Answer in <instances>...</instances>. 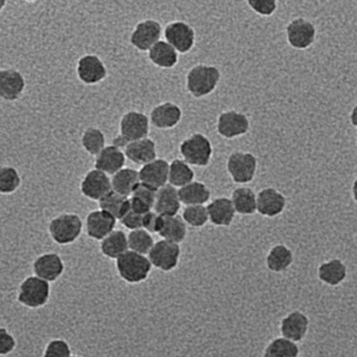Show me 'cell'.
<instances>
[{
	"instance_id": "1",
	"label": "cell",
	"mask_w": 357,
	"mask_h": 357,
	"mask_svg": "<svg viewBox=\"0 0 357 357\" xmlns=\"http://www.w3.org/2000/svg\"><path fill=\"white\" fill-rule=\"evenodd\" d=\"M220 79L221 73L217 66L197 64L190 68L185 76V89L192 97L202 99L214 93Z\"/></svg>"
},
{
	"instance_id": "2",
	"label": "cell",
	"mask_w": 357,
	"mask_h": 357,
	"mask_svg": "<svg viewBox=\"0 0 357 357\" xmlns=\"http://www.w3.org/2000/svg\"><path fill=\"white\" fill-rule=\"evenodd\" d=\"M150 118L137 110L123 114L120 121V135L112 139V145L125 149L128 144L147 139L150 132Z\"/></svg>"
},
{
	"instance_id": "3",
	"label": "cell",
	"mask_w": 357,
	"mask_h": 357,
	"mask_svg": "<svg viewBox=\"0 0 357 357\" xmlns=\"http://www.w3.org/2000/svg\"><path fill=\"white\" fill-rule=\"evenodd\" d=\"M152 264L148 256L128 250L116 260V271L123 281L139 284L149 278Z\"/></svg>"
},
{
	"instance_id": "4",
	"label": "cell",
	"mask_w": 357,
	"mask_h": 357,
	"mask_svg": "<svg viewBox=\"0 0 357 357\" xmlns=\"http://www.w3.org/2000/svg\"><path fill=\"white\" fill-rule=\"evenodd\" d=\"M47 231L55 243L70 245L82 235L83 220L76 213H63L50 221Z\"/></svg>"
},
{
	"instance_id": "5",
	"label": "cell",
	"mask_w": 357,
	"mask_h": 357,
	"mask_svg": "<svg viewBox=\"0 0 357 357\" xmlns=\"http://www.w3.org/2000/svg\"><path fill=\"white\" fill-rule=\"evenodd\" d=\"M179 153L190 166L206 167L212 160L213 145L204 133L196 132L181 142Z\"/></svg>"
},
{
	"instance_id": "6",
	"label": "cell",
	"mask_w": 357,
	"mask_h": 357,
	"mask_svg": "<svg viewBox=\"0 0 357 357\" xmlns=\"http://www.w3.org/2000/svg\"><path fill=\"white\" fill-rule=\"evenodd\" d=\"M51 298L50 282L37 277L29 275L20 283L17 301L26 308L39 309L45 306Z\"/></svg>"
},
{
	"instance_id": "7",
	"label": "cell",
	"mask_w": 357,
	"mask_h": 357,
	"mask_svg": "<svg viewBox=\"0 0 357 357\" xmlns=\"http://www.w3.org/2000/svg\"><path fill=\"white\" fill-rule=\"evenodd\" d=\"M256 156L250 152L235 151L229 156L227 170L236 183H248L254 181L257 172Z\"/></svg>"
},
{
	"instance_id": "8",
	"label": "cell",
	"mask_w": 357,
	"mask_h": 357,
	"mask_svg": "<svg viewBox=\"0 0 357 357\" xmlns=\"http://www.w3.org/2000/svg\"><path fill=\"white\" fill-rule=\"evenodd\" d=\"M181 256V248L179 244L162 239L155 242L151 252L148 255V258L152 266L169 273L178 266Z\"/></svg>"
},
{
	"instance_id": "9",
	"label": "cell",
	"mask_w": 357,
	"mask_h": 357,
	"mask_svg": "<svg viewBox=\"0 0 357 357\" xmlns=\"http://www.w3.org/2000/svg\"><path fill=\"white\" fill-rule=\"evenodd\" d=\"M164 36L167 43L181 55L190 53L195 47V30L187 22L176 20L167 24L164 29Z\"/></svg>"
},
{
	"instance_id": "10",
	"label": "cell",
	"mask_w": 357,
	"mask_h": 357,
	"mask_svg": "<svg viewBox=\"0 0 357 357\" xmlns=\"http://www.w3.org/2000/svg\"><path fill=\"white\" fill-rule=\"evenodd\" d=\"M162 34V26L158 20H142L133 29L129 41L137 51L149 52L158 41H160Z\"/></svg>"
},
{
	"instance_id": "11",
	"label": "cell",
	"mask_w": 357,
	"mask_h": 357,
	"mask_svg": "<svg viewBox=\"0 0 357 357\" xmlns=\"http://www.w3.org/2000/svg\"><path fill=\"white\" fill-rule=\"evenodd\" d=\"M79 80L86 85H97L107 78V68L99 56L87 54L79 58L76 68Z\"/></svg>"
},
{
	"instance_id": "12",
	"label": "cell",
	"mask_w": 357,
	"mask_h": 357,
	"mask_svg": "<svg viewBox=\"0 0 357 357\" xmlns=\"http://www.w3.org/2000/svg\"><path fill=\"white\" fill-rule=\"evenodd\" d=\"M112 191V178L102 171H89L80 183V192L87 199L99 202L104 196Z\"/></svg>"
},
{
	"instance_id": "13",
	"label": "cell",
	"mask_w": 357,
	"mask_h": 357,
	"mask_svg": "<svg viewBox=\"0 0 357 357\" xmlns=\"http://www.w3.org/2000/svg\"><path fill=\"white\" fill-rule=\"evenodd\" d=\"M250 121L248 116L236 110L221 112L217 120V132L223 139H233L248 133Z\"/></svg>"
},
{
	"instance_id": "14",
	"label": "cell",
	"mask_w": 357,
	"mask_h": 357,
	"mask_svg": "<svg viewBox=\"0 0 357 357\" xmlns=\"http://www.w3.org/2000/svg\"><path fill=\"white\" fill-rule=\"evenodd\" d=\"M32 268L35 275L52 283L62 277L66 264L57 252H45L35 259Z\"/></svg>"
},
{
	"instance_id": "15",
	"label": "cell",
	"mask_w": 357,
	"mask_h": 357,
	"mask_svg": "<svg viewBox=\"0 0 357 357\" xmlns=\"http://www.w3.org/2000/svg\"><path fill=\"white\" fill-rule=\"evenodd\" d=\"M116 219L105 211L95 210L87 214L85 219V231L91 239L102 241L116 231Z\"/></svg>"
},
{
	"instance_id": "16",
	"label": "cell",
	"mask_w": 357,
	"mask_h": 357,
	"mask_svg": "<svg viewBox=\"0 0 357 357\" xmlns=\"http://www.w3.org/2000/svg\"><path fill=\"white\" fill-rule=\"evenodd\" d=\"M317 30L315 26L304 18H296L286 28V37L290 47L296 50H306L313 45Z\"/></svg>"
},
{
	"instance_id": "17",
	"label": "cell",
	"mask_w": 357,
	"mask_h": 357,
	"mask_svg": "<svg viewBox=\"0 0 357 357\" xmlns=\"http://www.w3.org/2000/svg\"><path fill=\"white\" fill-rule=\"evenodd\" d=\"M26 83L24 75L15 68L0 70V97L8 102L18 101L24 95Z\"/></svg>"
},
{
	"instance_id": "18",
	"label": "cell",
	"mask_w": 357,
	"mask_h": 357,
	"mask_svg": "<svg viewBox=\"0 0 357 357\" xmlns=\"http://www.w3.org/2000/svg\"><path fill=\"white\" fill-rule=\"evenodd\" d=\"M150 122L152 126L160 130H169L175 128L183 119L181 106L173 102H164L158 104L150 112Z\"/></svg>"
},
{
	"instance_id": "19",
	"label": "cell",
	"mask_w": 357,
	"mask_h": 357,
	"mask_svg": "<svg viewBox=\"0 0 357 357\" xmlns=\"http://www.w3.org/2000/svg\"><path fill=\"white\" fill-rule=\"evenodd\" d=\"M309 329V319L300 310L291 311L280 323V332L283 337L294 342H302Z\"/></svg>"
},
{
	"instance_id": "20",
	"label": "cell",
	"mask_w": 357,
	"mask_h": 357,
	"mask_svg": "<svg viewBox=\"0 0 357 357\" xmlns=\"http://www.w3.org/2000/svg\"><path fill=\"white\" fill-rule=\"evenodd\" d=\"M286 206V198L273 188H265L257 195V212L264 217L279 216Z\"/></svg>"
},
{
	"instance_id": "21",
	"label": "cell",
	"mask_w": 357,
	"mask_h": 357,
	"mask_svg": "<svg viewBox=\"0 0 357 357\" xmlns=\"http://www.w3.org/2000/svg\"><path fill=\"white\" fill-rule=\"evenodd\" d=\"M170 164L165 158H156L153 162L139 169L141 183L150 185L154 189H162L169 183Z\"/></svg>"
},
{
	"instance_id": "22",
	"label": "cell",
	"mask_w": 357,
	"mask_h": 357,
	"mask_svg": "<svg viewBox=\"0 0 357 357\" xmlns=\"http://www.w3.org/2000/svg\"><path fill=\"white\" fill-rule=\"evenodd\" d=\"M124 153L127 160L142 167L158 158L155 142L149 137L128 144L124 149Z\"/></svg>"
},
{
	"instance_id": "23",
	"label": "cell",
	"mask_w": 357,
	"mask_h": 357,
	"mask_svg": "<svg viewBox=\"0 0 357 357\" xmlns=\"http://www.w3.org/2000/svg\"><path fill=\"white\" fill-rule=\"evenodd\" d=\"M126 155L124 151L116 146H107L99 155L96 156L95 169L107 175L114 174L125 168Z\"/></svg>"
},
{
	"instance_id": "24",
	"label": "cell",
	"mask_w": 357,
	"mask_h": 357,
	"mask_svg": "<svg viewBox=\"0 0 357 357\" xmlns=\"http://www.w3.org/2000/svg\"><path fill=\"white\" fill-rule=\"evenodd\" d=\"M206 208L210 222L215 227H229L235 219L236 210L231 198H215L206 206Z\"/></svg>"
},
{
	"instance_id": "25",
	"label": "cell",
	"mask_w": 357,
	"mask_h": 357,
	"mask_svg": "<svg viewBox=\"0 0 357 357\" xmlns=\"http://www.w3.org/2000/svg\"><path fill=\"white\" fill-rule=\"evenodd\" d=\"M181 204H183L179 198L178 190L168 183L158 190L154 212L164 217L176 216Z\"/></svg>"
},
{
	"instance_id": "26",
	"label": "cell",
	"mask_w": 357,
	"mask_h": 357,
	"mask_svg": "<svg viewBox=\"0 0 357 357\" xmlns=\"http://www.w3.org/2000/svg\"><path fill=\"white\" fill-rule=\"evenodd\" d=\"M178 55L176 50L169 45L166 40H160L148 52L150 62L156 68L162 70H171L178 63Z\"/></svg>"
},
{
	"instance_id": "27",
	"label": "cell",
	"mask_w": 357,
	"mask_h": 357,
	"mask_svg": "<svg viewBox=\"0 0 357 357\" xmlns=\"http://www.w3.org/2000/svg\"><path fill=\"white\" fill-rule=\"evenodd\" d=\"M348 269L346 264L340 259H332L321 263L317 268V277L319 281L328 286L340 285L346 280Z\"/></svg>"
},
{
	"instance_id": "28",
	"label": "cell",
	"mask_w": 357,
	"mask_h": 357,
	"mask_svg": "<svg viewBox=\"0 0 357 357\" xmlns=\"http://www.w3.org/2000/svg\"><path fill=\"white\" fill-rule=\"evenodd\" d=\"M158 190L141 183L130 196V206L133 212L145 215L154 210Z\"/></svg>"
},
{
	"instance_id": "29",
	"label": "cell",
	"mask_w": 357,
	"mask_h": 357,
	"mask_svg": "<svg viewBox=\"0 0 357 357\" xmlns=\"http://www.w3.org/2000/svg\"><path fill=\"white\" fill-rule=\"evenodd\" d=\"M128 250V235L122 229L112 231L100 243V252L110 260H116Z\"/></svg>"
},
{
	"instance_id": "30",
	"label": "cell",
	"mask_w": 357,
	"mask_h": 357,
	"mask_svg": "<svg viewBox=\"0 0 357 357\" xmlns=\"http://www.w3.org/2000/svg\"><path fill=\"white\" fill-rule=\"evenodd\" d=\"M139 183L141 178L139 171L129 167H125L112 176V190L125 197L130 198Z\"/></svg>"
},
{
	"instance_id": "31",
	"label": "cell",
	"mask_w": 357,
	"mask_h": 357,
	"mask_svg": "<svg viewBox=\"0 0 357 357\" xmlns=\"http://www.w3.org/2000/svg\"><path fill=\"white\" fill-rule=\"evenodd\" d=\"M181 204L185 206H204L210 200L211 191L206 183L194 181L178 190Z\"/></svg>"
},
{
	"instance_id": "32",
	"label": "cell",
	"mask_w": 357,
	"mask_h": 357,
	"mask_svg": "<svg viewBox=\"0 0 357 357\" xmlns=\"http://www.w3.org/2000/svg\"><path fill=\"white\" fill-rule=\"evenodd\" d=\"M265 262L267 268L273 273H283L291 266L294 254L291 250L284 244H277L269 250Z\"/></svg>"
},
{
	"instance_id": "33",
	"label": "cell",
	"mask_w": 357,
	"mask_h": 357,
	"mask_svg": "<svg viewBox=\"0 0 357 357\" xmlns=\"http://www.w3.org/2000/svg\"><path fill=\"white\" fill-rule=\"evenodd\" d=\"M99 208L105 211L108 214L114 216L116 220L120 221L127 213L130 211V198L125 197L121 194L116 193L112 190V192L104 196L99 202Z\"/></svg>"
},
{
	"instance_id": "34",
	"label": "cell",
	"mask_w": 357,
	"mask_h": 357,
	"mask_svg": "<svg viewBox=\"0 0 357 357\" xmlns=\"http://www.w3.org/2000/svg\"><path fill=\"white\" fill-rule=\"evenodd\" d=\"M188 235V225L183 220V217L176 216L164 217L162 229L158 236L162 239L174 243L181 244L185 241Z\"/></svg>"
},
{
	"instance_id": "35",
	"label": "cell",
	"mask_w": 357,
	"mask_h": 357,
	"mask_svg": "<svg viewBox=\"0 0 357 357\" xmlns=\"http://www.w3.org/2000/svg\"><path fill=\"white\" fill-rule=\"evenodd\" d=\"M231 199L238 214L248 216L257 212V196L250 188L240 187L234 190Z\"/></svg>"
},
{
	"instance_id": "36",
	"label": "cell",
	"mask_w": 357,
	"mask_h": 357,
	"mask_svg": "<svg viewBox=\"0 0 357 357\" xmlns=\"http://www.w3.org/2000/svg\"><path fill=\"white\" fill-rule=\"evenodd\" d=\"M194 178H195V172L187 162L176 158L170 162L169 185L181 189V188L193 183Z\"/></svg>"
},
{
	"instance_id": "37",
	"label": "cell",
	"mask_w": 357,
	"mask_h": 357,
	"mask_svg": "<svg viewBox=\"0 0 357 357\" xmlns=\"http://www.w3.org/2000/svg\"><path fill=\"white\" fill-rule=\"evenodd\" d=\"M81 145L89 155L93 156L99 155L107 147L105 135L97 127H89L85 129L81 137Z\"/></svg>"
},
{
	"instance_id": "38",
	"label": "cell",
	"mask_w": 357,
	"mask_h": 357,
	"mask_svg": "<svg viewBox=\"0 0 357 357\" xmlns=\"http://www.w3.org/2000/svg\"><path fill=\"white\" fill-rule=\"evenodd\" d=\"M300 354V348L296 342L287 338H273L266 348H265L263 357H298Z\"/></svg>"
},
{
	"instance_id": "39",
	"label": "cell",
	"mask_w": 357,
	"mask_h": 357,
	"mask_svg": "<svg viewBox=\"0 0 357 357\" xmlns=\"http://www.w3.org/2000/svg\"><path fill=\"white\" fill-rule=\"evenodd\" d=\"M128 244L129 250L148 256L155 242L149 231L141 229L128 234Z\"/></svg>"
},
{
	"instance_id": "40",
	"label": "cell",
	"mask_w": 357,
	"mask_h": 357,
	"mask_svg": "<svg viewBox=\"0 0 357 357\" xmlns=\"http://www.w3.org/2000/svg\"><path fill=\"white\" fill-rule=\"evenodd\" d=\"M22 185V177L17 169L12 166H3L0 169V193L11 195Z\"/></svg>"
},
{
	"instance_id": "41",
	"label": "cell",
	"mask_w": 357,
	"mask_h": 357,
	"mask_svg": "<svg viewBox=\"0 0 357 357\" xmlns=\"http://www.w3.org/2000/svg\"><path fill=\"white\" fill-rule=\"evenodd\" d=\"M181 217L187 225L194 229H202L210 221L208 208L204 206H185Z\"/></svg>"
},
{
	"instance_id": "42",
	"label": "cell",
	"mask_w": 357,
	"mask_h": 357,
	"mask_svg": "<svg viewBox=\"0 0 357 357\" xmlns=\"http://www.w3.org/2000/svg\"><path fill=\"white\" fill-rule=\"evenodd\" d=\"M70 344L63 338H53L47 342L43 357H72Z\"/></svg>"
},
{
	"instance_id": "43",
	"label": "cell",
	"mask_w": 357,
	"mask_h": 357,
	"mask_svg": "<svg viewBox=\"0 0 357 357\" xmlns=\"http://www.w3.org/2000/svg\"><path fill=\"white\" fill-rule=\"evenodd\" d=\"M248 5L259 15L271 16L277 11V1L275 0H250Z\"/></svg>"
},
{
	"instance_id": "44",
	"label": "cell",
	"mask_w": 357,
	"mask_h": 357,
	"mask_svg": "<svg viewBox=\"0 0 357 357\" xmlns=\"http://www.w3.org/2000/svg\"><path fill=\"white\" fill-rule=\"evenodd\" d=\"M16 344L17 342L13 334L7 328L0 327V355L6 356L11 354L15 350Z\"/></svg>"
},
{
	"instance_id": "45",
	"label": "cell",
	"mask_w": 357,
	"mask_h": 357,
	"mask_svg": "<svg viewBox=\"0 0 357 357\" xmlns=\"http://www.w3.org/2000/svg\"><path fill=\"white\" fill-rule=\"evenodd\" d=\"M164 223V216H160L158 213L151 211L144 215L143 229L149 231L150 234L160 233Z\"/></svg>"
},
{
	"instance_id": "46",
	"label": "cell",
	"mask_w": 357,
	"mask_h": 357,
	"mask_svg": "<svg viewBox=\"0 0 357 357\" xmlns=\"http://www.w3.org/2000/svg\"><path fill=\"white\" fill-rule=\"evenodd\" d=\"M143 219L144 215L137 214L130 208V211L121 219L120 222L123 227L130 229V231H137V229H143Z\"/></svg>"
},
{
	"instance_id": "47",
	"label": "cell",
	"mask_w": 357,
	"mask_h": 357,
	"mask_svg": "<svg viewBox=\"0 0 357 357\" xmlns=\"http://www.w3.org/2000/svg\"><path fill=\"white\" fill-rule=\"evenodd\" d=\"M350 122L357 129V105L353 108L352 112H351Z\"/></svg>"
},
{
	"instance_id": "48",
	"label": "cell",
	"mask_w": 357,
	"mask_h": 357,
	"mask_svg": "<svg viewBox=\"0 0 357 357\" xmlns=\"http://www.w3.org/2000/svg\"><path fill=\"white\" fill-rule=\"evenodd\" d=\"M352 194L353 198H354L355 202H357V178L355 179L354 183H353Z\"/></svg>"
},
{
	"instance_id": "49",
	"label": "cell",
	"mask_w": 357,
	"mask_h": 357,
	"mask_svg": "<svg viewBox=\"0 0 357 357\" xmlns=\"http://www.w3.org/2000/svg\"><path fill=\"white\" fill-rule=\"evenodd\" d=\"M6 1L5 0H0V12L3 11V7L6 6Z\"/></svg>"
},
{
	"instance_id": "50",
	"label": "cell",
	"mask_w": 357,
	"mask_h": 357,
	"mask_svg": "<svg viewBox=\"0 0 357 357\" xmlns=\"http://www.w3.org/2000/svg\"><path fill=\"white\" fill-rule=\"evenodd\" d=\"M72 357H82V356H80V355H73Z\"/></svg>"
}]
</instances>
